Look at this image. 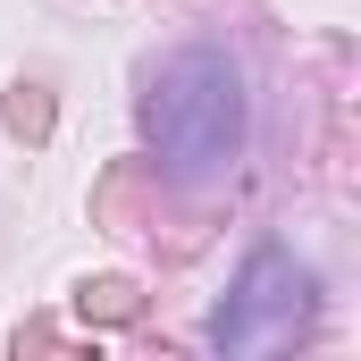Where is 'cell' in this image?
Segmentation results:
<instances>
[{
	"instance_id": "obj_1",
	"label": "cell",
	"mask_w": 361,
	"mask_h": 361,
	"mask_svg": "<svg viewBox=\"0 0 361 361\" xmlns=\"http://www.w3.org/2000/svg\"><path fill=\"white\" fill-rule=\"evenodd\" d=\"M143 135H152L169 177H202V169L235 160V143H244V76H235V59L210 51V42L169 51L152 92H143Z\"/></svg>"
},
{
	"instance_id": "obj_2",
	"label": "cell",
	"mask_w": 361,
	"mask_h": 361,
	"mask_svg": "<svg viewBox=\"0 0 361 361\" xmlns=\"http://www.w3.org/2000/svg\"><path fill=\"white\" fill-rule=\"evenodd\" d=\"M311 319V277L294 269L277 244H261L252 261H244V286L227 294V311H219V353H261V345H277V336H294Z\"/></svg>"
},
{
	"instance_id": "obj_3",
	"label": "cell",
	"mask_w": 361,
	"mask_h": 361,
	"mask_svg": "<svg viewBox=\"0 0 361 361\" xmlns=\"http://www.w3.org/2000/svg\"><path fill=\"white\" fill-rule=\"evenodd\" d=\"M76 311L101 319V328H118V319L143 311V294H135V277H85V286H76Z\"/></svg>"
},
{
	"instance_id": "obj_4",
	"label": "cell",
	"mask_w": 361,
	"mask_h": 361,
	"mask_svg": "<svg viewBox=\"0 0 361 361\" xmlns=\"http://www.w3.org/2000/svg\"><path fill=\"white\" fill-rule=\"evenodd\" d=\"M0 118H8V135L42 143V135H51V92H42V85H8V101H0Z\"/></svg>"
}]
</instances>
